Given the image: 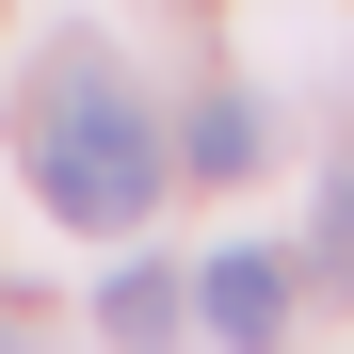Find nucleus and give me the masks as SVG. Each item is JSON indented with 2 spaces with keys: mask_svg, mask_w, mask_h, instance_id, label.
I'll return each instance as SVG.
<instances>
[{
  "mask_svg": "<svg viewBox=\"0 0 354 354\" xmlns=\"http://www.w3.org/2000/svg\"><path fill=\"white\" fill-rule=\"evenodd\" d=\"M177 161H194V177H258V161H274V129H258V97H209Z\"/></svg>",
  "mask_w": 354,
  "mask_h": 354,
  "instance_id": "3",
  "label": "nucleus"
},
{
  "mask_svg": "<svg viewBox=\"0 0 354 354\" xmlns=\"http://www.w3.org/2000/svg\"><path fill=\"white\" fill-rule=\"evenodd\" d=\"M177 306H194V290H177L161 258H129V274H113V290H97V322H113V338H161Z\"/></svg>",
  "mask_w": 354,
  "mask_h": 354,
  "instance_id": "4",
  "label": "nucleus"
},
{
  "mask_svg": "<svg viewBox=\"0 0 354 354\" xmlns=\"http://www.w3.org/2000/svg\"><path fill=\"white\" fill-rule=\"evenodd\" d=\"M322 274H354V177H322Z\"/></svg>",
  "mask_w": 354,
  "mask_h": 354,
  "instance_id": "5",
  "label": "nucleus"
},
{
  "mask_svg": "<svg viewBox=\"0 0 354 354\" xmlns=\"http://www.w3.org/2000/svg\"><path fill=\"white\" fill-rule=\"evenodd\" d=\"M32 194L81 225V242H129V225L161 209V129H145V97L97 65V48H48V81H32Z\"/></svg>",
  "mask_w": 354,
  "mask_h": 354,
  "instance_id": "1",
  "label": "nucleus"
},
{
  "mask_svg": "<svg viewBox=\"0 0 354 354\" xmlns=\"http://www.w3.org/2000/svg\"><path fill=\"white\" fill-rule=\"evenodd\" d=\"M194 322H209V338H274V322H290V258H274V242H225V258L194 274Z\"/></svg>",
  "mask_w": 354,
  "mask_h": 354,
  "instance_id": "2",
  "label": "nucleus"
}]
</instances>
